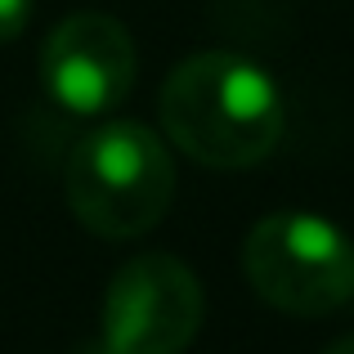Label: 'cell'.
Masks as SVG:
<instances>
[{"instance_id": "obj_1", "label": "cell", "mask_w": 354, "mask_h": 354, "mask_svg": "<svg viewBox=\"0 0 354 354\" xmlns=\"http://www.w3.org/2000/svg\"><path fill=\"white\" fill-rule=\"evenodd\" d=\"M162 135L211 171H247L278 148L287 126L283 86L256 59L202 50L175 63L157 99Z\"/></svg>"}, {"instance_id": "obj_2", "label": "cell", "mask_w": 354, "mask_h": 354, "mask_svg": "<svg viewBox=\"0 0 354 354\" xmlns=\"http://www.w3.org/2000/svg\"><path fill=\"white\" fill-rule=\"evenodd\" d=\"M68 207L95 238L126 242L162 225L175 198L171 148L153 126L104 121L77 139L63 171Z\"/></svg>"}, {"instance_id": "obj_3", "label": "cell", "mask_w": 354, "mask_h": 354, "mask_svg": "<svg viewBox=\"0 0 354 354\" xmlns=\"http://www.w3.org/2000/svg\"><path fill=\"white\" fill-rule=\"evenodd\" d=\"M242 274L265 305L319 319L354 296V238L310 211H274L242 242Z\"/></svg>"}, {"instance_id": "obj_4", "label": "cell", "mask_w": 354, "mask_h": 354, "mask_svg": "<svg viewBox=\"0 0 354 354\" xmlns=\"http://www.w3.org/2000/svg\"><path fill=\"white\" fill-rule=\"evenodd\" d=\"M202 287L180 256L144 251L104 292L99 341L113 354H184L202 328Z\"/></svg>"}, {"instance_id": "obj_5", "label": "cell", "mask_w": 354, "mask_h": 354, "mask_svg": "<svg viewBox=\"0 0 354 354\" xmlns=\"http://www.w3.org/2000/svg\"><path fill=\"white\" fill-rule=\"evenodd\" d=\"M139 50L113 14H68L41 45V81L59 108L77 117H104L135 90Z\"/></svg>"}, {"instance_id": "obj_6", "label": "cell", "mask_w": 354, "mask_h": 354, "mask_svg": "<svg viewBox=\"0 0 354 354\" xmlns=\"http://www.w3.org/2000/svg\"><path fill=\"white\" fill-rule=\"evenodd\" d=\"M32 18V0H0V45L18 41Z\"/></svg>"}, {"instance_id": "obj_7", "label": "cell", "mask_w": 354, "mask_h": 354, "mask_svg": "<svg viewBox=\"0 0 354 354\" xmlns=\"http://www.w3.org/2000/svg\"><path fill=\"white\" fill-rule=\"evenodd\" d=\"M323 354H354V337H341V341H332Z\"/></svg>"}, {"instance_id": "obj_8", "label": "cell", "mask_w": 354, "mask_h": 354, "mask_svg": "<svg viewBox=\"0 0 354 354\" xmlns=\"http://www.w3.org/2000/svg\"><path fill=\"white\" fill-rule=\"evenodd\" d=\"M81 354H113V350H108L104 341H99V346H86V350H81Z\"/></svg>"}]
</instances>
